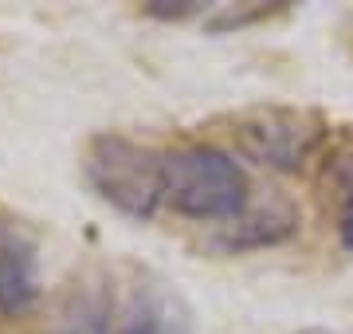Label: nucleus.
Masks as SVG:
<instances>
[{
  "label": "nucleus",
  "mask_w": 353,
  "mask_h": 334,
  "mask_svg": "<svg viewBox=\"0 0 353 334\" xmlns=\"http://www.w3.org/2000/svg\"><path fill=\"white\" fill-rule=\"evenodd\" d=\"M165 205L192 220H240L248 208V173L216 146L169 150L161 166Z\"/></svg>",
  "instance_id": "obj_1"
},
{
  "label": "nucleus",
  "mask_w": 353,
  "mask_h": 334,
  "mask_svg": "<svg viewBox=\"0 0 353 334\" xmlns=\"http://www.w3.org/2000/svg\"><path fill=\"white\" fill-rule=\"evenodd\" d=\"M161 166L165 154L134 138H122V134L90 138L87 157H83V173H87L90 189L130 220H150L157 205H165Z\"/></svg>",
  "instance_id": "obj_2"
},
{
  "label": "nucleus",
  "mask_w": 353,
  "mask_h": 334,
  "mask_svg": "<svg viewBox=\"0 0 353 334\" xmlns=\"http://www.w3.org/2000/svg\"><path fill=\"white\" fill-rule=\"evenodd\" d=\"M326 118L303 106H255L232 118L228 138L248 161L275 173H299L326 141Z\"/></svg>",
  "instance_id": "obj_3"
},
{
  "label": "nucleus",
  "mask_w": 353,
  "mask_h": 334,
  "mask_svg": "<svg viewBox=\"0 0 353 334\" xmlns=\"http://www.w3.org/2000/svg\"><path fill=\"white\" fill-rule=\"evenodd\" d=\"M118 334H196V322L181 291L161 279H141L118 311Z\"/></svg>",
  "instance_id": "obj_4"
},
{
  "label": "nucleus",
  "mask_w": 353,
  "mask_h": 334,
  "mask_svg": "<svg viewBox=\"0 0 353 334\" xmlns=\"http://www.w3.org/2000/svg\"><path fill=\"white\" fill-rule=\"evenodd\" d=\"M39 256L24 228L0 220V315H28L39 303Z\"/></svg>",
  "instance_id": "obj_5"
},
{
  "label": "nucleus",
  "mask_w": 353,
  "mask_h": 334,
  "mask_svg": "<svg viewBox=\"0 0 353 334\" xmlns=\"http://www.w3.org/2000/svg\"><path fill=\"white\" fill-rule=\"evenodd\" d=\"M43 334H110L106 326V303L90 291H79L51 315Z\"/></svg>",
  "instance_id": "obj_6"
},
{
  "label": "nucleus",
  "mask_w": 353,
  "mask_h": 334,
  "mask_svg": "<svg viewBox=\"0 0 353 334\" xmlns=\"http://www.w3.org/2000/svg\"><path fill=\"white\" fill-rule=\"evenodd\" d=\"M263 16H271V8H263V4H259V8H224V12L220 16H212V20H208V28H212V32H228V28H243V24H255V20H263Z\"/></svg>",
  "instance_id": "obj_7"
},
{
  "label": "nucleus",
  "mask_w": 353,
  "mask_h": 334,
  "mask_svg": "<svg viewBox=\"0 0 353 334\" xmlns=\"http://www.w3.org/2000/svg\"><path fill=\"white\" fill-rule=\"evenodd\" d=\"M201 8V0H150L145 4V12L157 16V20H185V16H196Z\"/></svg>",
  "instance_id": "obj_8"
},
{
  "label": "nucleus",
  "mask_w": 353,
  "mask_h": 334,
  "mask_svg": "<svg viewBox=\"0 0 353 334\" xmlns=\"http://www.w3.org/2000/svg\"><path fill=\"white\" fill-rule=\"evenodd\" d=\"M338 236L341 244L353 252V189L345 197H341V213H338Z\"/></svg>",
  "instance_id": "obj_9"
}]
</instances>
